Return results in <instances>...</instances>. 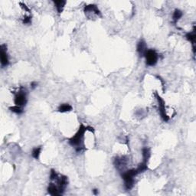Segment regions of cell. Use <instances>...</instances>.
Masks as SVG:
<instances>
[{"label":"cell","instance_id":"1","mask_svg":"<svg viewBox=\"0 0 196 196\" xmlns=\"http://www.w3.org/2000/svg\"><path fill=\"white\" fill-rule=\"evenodd\" d=\"M91 130V131H94L93 127H85L83 124L80 126L78 131L76 133L74 137H71L69 140V143L72 146L75 148L77 152H81L84 149V146L83 139L84 136L85 132L87 130Z\"/></svg>","mask_w":196,"mask_h":196},{"label":"cell","instance_id":"2","mask_svg":"<svg viewBox=\"0 0 196 196\" xmlns=\"http://www.w3.org/2000/svg\"><path fill=\"white\" fill-rule=\"evenodd\" d=\"M137 169H130L129 171L126 172L122 175V177L125 182V188L127 190H130L134 187V178L138 175Z\"/></svg>","mask_w":196,"mask_h":196},{"label":"cell","instance_id":"3","mask_svg":"<svg viewBox=\"0 0 196 196\" xmlns=\"http://www.w3.org/2000/svg\"><path fill=\"white\" fill-rule=\"evenodd\" d=\"M27 91L24 87H21L19 92L16 94L14 102L16 106L23 107L27 103Z\"/></svg>","mask_w":196,"mask_h":196},{"label":"cell","instance_id":"4","mask_svg":"<svg viewBox=\"0 0 196 196\" xmlns=\"http://www.w3.org/2000/svg\"><path fill=\"white\" fill-rule=\"evenodd\" d=\"M143 56L146 58V64L148 66H154V65L156 64L157 61H158L159 55L156 53V52L154 50L147 49Z\"/></svg>","mask_w":196,"mask_h":196},{"label":"cell","instance_id":"5","mask_svg":"<svg viewBox=\"0 0 196 196\" xmlns=\"http://www.w3.org/2000/svg\"><path fill=\"white\" fill-rule=\"evenodd\" d=\"M0 57H1V66L2 68L8 66L9 64V61L8 54H7V47L5 45H1Z\"/></svg>","mask_w":196,"mask_h":196},{"label":"cell","instance_id":"6","mask_svg":"<svg viewBox=\"0 0 196 196\" xmlns=\"http://www.w3.org/2000/svg\"><path fill=\"white\" fill-rule=\"evenodd\" d=\"M156 97L159 102V113H160V115H161V117L162 118V119L165 121V122H167V121L169 119V116L166 115V113L165 103H164V101L162 99L161 97H160L158 94H156Z\"/></svg>","mask_w":196,"mask_h":196},{"label":"cell","instance_id":"7","mask_svg":"<svg viewBox=\"0 0 196 196\" xmlns=\"http://www.w3.org/2000/svg\"><path fill=\"white\" fill-rule=\"evenodd\" d=\"M187 39L189 41H191V44H192L193 46V52H195V47H194V44H195V38H196V35H195V27L194 26V28H193V31L192 32H189V33L185 35Z\"/></svg>","mask_w":196,"mask_h":196},{"label":"cell","instance_id":"8","mask_svg":"<svg viewBox=\"0 0 196 196\" xmlns=\"http://www.w3.org/2000/svg\"><path fill=\"white\" fill-rule=\"evenodd\" d=\"M84 10L85 13H88L90 12H92L95 13L97 16H101V12H100V10L98 9V8H97L96 5H85L84 9Z\"/></svg>","mask_w":196,"mask_h":196},{"label":"cell","instance_id":"9","mask_svg":"<svg viewBox=\"0 0 196 196\" xmlns=\"http://www.w3.org/2000/svg\"><path fill=\"white\" fill-rule=\"evenodd\" d=\"M137 52L140 54V56H143V55H144V53L146 52V51L147 50V48H146V42H145L143 40H141V41L138 43L137 47Z\"/></svg>","mask_w":196,"mask_h":196},{"label":"cell","instance_id":"10","mask_svg":"<svg viewBox=\"0 0 196 196\" xmlns=\"http://www.w3.org/2000/svg\"><path fill=\"white\" fill-rule=\"evenodd\" d=\"M48 191L49 194H52V195H60V194H61L58 186L55 185L54 183L49 184L48 188Z\"/></svg>","mask_w":196,"mask_h":196},{"label":"cell","instance_id":"11","mask_svg":"<svg viewBox=\"0 0 196 196\" xmlns=\"http://www.w3.org/2000/svg\"><path fill=\"white\" fill-rule=\"evenodd\" d=\"M54 3H55V5L56 7L58 12L61 13L64 5L66 4V1H54Z\"/></svg>","mask_w":196,"mask_h":196},{"label":"cell","instance_id":"12","mask_svg":"<svg viewBox=\"0 0 196 196\" xmlns=\"http://www.w3.org/2000/svg\"><path fill=\"white\" fill-rule=\"evenodd\" d=\"M182 15H183V13H182V12L181 11V10H179V9L175 10L174 12H173V22H174L175 24L177 23L178 21H179L181 18H182Z\"/></svg>","mask_w":196,"mask_h":196},{"label":"cell","instance_id":"13","mask_svg":"<svg viewBox=\"0 0 196 196\" xmlns=\"http://www.w3.org/2000/svg\"><path fill=\"white\" fill-rule=\"evenodd\" d=\"M72 110V107L68 104H61L59 107H58V111L61 113H65V112L71 111Z\"/></svg>","mask_w":196,"mask_h":196},{"label":"cell","instance_id":"14","mask_svg":"<svg viewBox=\"0 0 196 196\" xmlns=\"http://www.w3.org/2000/svg\"><path fill=\"white\" fill-rule=\"evenodd\" d=\"M9 110H11L12 112H13V113H16V114H22L24 111L23 107H19V106L16 105L13 106V107H10Z\"/></svg>","mask_w":196,"mask_h":196},{"label":"cell","instance_id":"15","mask_svg":"<svg viewBox=\"0 0 196 196\" xmlns=\"http://www.w3.org/2000/svg\"><path fill=\"white\" fill-rule=\"evenodd\" d=\"M41 147H40V146L39 147L35 148V149H33V151H32L31 155H32V156H33L34 158L38 159V157H39L40 155V153H41Z\"/></svg>","mask_w":196,"mask_h":196},{"label":"cell","instance_id":"16","mask_svg":"<svg viewBox=\"0 0 196 196\" xmlns=\"http://www.w3.org/2000/svg\"><path fill=\"white\" fill-rule=\"evenodd\" d=\"M31 22V16H25L23 19L24 24H30Z\"/></svg>","mask_w":196,"mask_h":196},{"label":"cell","instance_id":"17","mask_svg":"<svg viewBox=\"0 0 196 196\" xmlns=\"http://www.w3.org/2000/svg\"><path fill=\"white\" fill-rule=\"evenodd\" d=\"M37 85H38V84H37L36 82H31V87L32 88V89H35V88L37 87Z\"/></svg>","mask_w":196,"mask_h":196},{"label":"cell","instance_id":"18","mask_svg":"<svg viewBox=\"0 0 196 196\" xmlns=\"http://www.w3.org/2000/svg\"><path fill=\"white\" fill-rule=\"evenodd\" d=\"M93 192H94V194H97L98 193H99V191H98V190L97 189H94L93 190Z\"/></svg>","mask_w":196,"mask_h":196}]
</instances>
